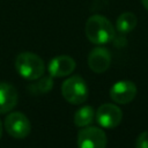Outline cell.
<instances>
[{
  "label": "cell",
  "instance_id": "cell-12",
  "mask_svg": "<svg viewBox=\"0 0 148 148\" xmlns=\"http://www.w3.org/2000/svg\"><path fill=\"white\" fill-rule=\"evenodd\" d=\"M94 118H95L94 108L90 105H84L74 113V124L77 127H86L92 123Z\"/></svg>",
  "mask_w": 148,
  "mask_h": 148
},
{
  "label": "cell",
  "instance_id": "cell-10",
  "mask_svg": "<svg viewBox=\"0 0 148 148\" xmlns=\"http://www.w3.org/2000/svg\"><path fill=\"white\" fill-rule=\"evenodd\" d=\"M17 91L8 82H0V113L12 111L17 104Z\"/></svg>",
  "mask_w": 148,
  "mask_h": 148
},
{
  "label": "cell",
  "instance_id": "cell-4",
  "mask_svg": "<svg viewBox=\"0 0 148 148\" xmlns=\"http://www.w3.org/2000/svg\"><path fill=\"white\" fill-rule=\"evenodd\" d=\"M106 142V134L99 127L86 126L77 133L79 148H105Z\"/></svg>",
  "mask_w": 148,
  "mask_h": 148
},
{
  "label": "cell",
  "instance_id": "cell-8",
  "mask_svg": "<svg viewBox=\"0 0 148 148\" xmlns=\"http://www.w3.org/2000/svg\"><path fill=\"white\" fill-rule=\"evenodd\" d=\"M111 64V53L108 49L97 46L92 49L88 56L89 68L95 73H104Z\"/></svg>",
  "mask_w": 148,
  "mask_h": 148
},
{
  "label": "cell",
  "instance_id": "cell-13",
  "mask_svg": "<svg viewBox=\"0 0 148 148\" xmlns=\"http://www.w3.org/2000/svg\"><path fill=\"white\" fill-rule=\"evenodd\" d=\"M53 87V80H52V76H44L36 82V83H32L30 87H29V90L32 92V94H37V95H43V94H46L49 92Z\"/></svg>",
  "mask_w": 148,
  "mask_h": 148
},
{
  "label": "cell",
  "instance_id": "cell-1",
  "mask_svg": "<svg viewBox=\"0 0 148 148\" xmlns=\"http://www.w3.org/2000/svg\"><path fill=\"white\" fill-rule=\"evenodd\" d=\"M87 38L96 45L110 43L114 38V28L112 23L103 15H91L84 27Z\"/></svg>",
  "mask_w": 148,
  "mask_h": 148
},
{
  "label": "cell",
  "instance_id": "cell-16",
  "mask_svg": "<svg viewBox=\"0 0 148 148\" xmlns=\"http://www.w3.org/2000/svg\"><path fill=\"white\" fill-rule=\"evenodd\" d=\"M2 135V124H1V120H0V138Z\"/></svg>",
  "mask_w": 148,
  "mask_h": 148
},
{
  "label": "cell",
  "instance_id": "cell-11",
  "mask_svg": "<svg viewBox=\"0 0 148 148\" xmlns=\"http://www.w3.org/2000/svg\"><path fill=\"white\" fill-rule=\"evenodd\" d=\"M136 23H138V18L135 14H133L132 12H125L118 16L116 22V29L118 32L125 35L131 32L136 27Z\"/></svg>",
  "mask_w": 148,
  "mask_h": 148
},
{
  "label": "cell",
  "instance_id": "cell-14",
  "mask_svg": "<svg viewBox=\"0 0 148 148\" xmlns=\"http://www.w3.org/2000/svg\"><path fill=\"white\" fill-rule=\"evenodd\" d=\"M135 148H148V131L139 134L135 141Z\"/></svg>",
  "mask_w": 148,
  "mask_h": 148
},
{
  "label": "cell",
  "instance_id": "cell-5",
  "mask_svg": "<svg viewBox=\"0 0 148 148\" xmlns=\"http://www.w3.org/2000/svg\"><path fill=\"white\" fill-rule=\"evenodd\" d=\"M5 128L7 133L15 139L25 138L31 130L29 119L22 112H10L5 119Z\"/></svg>",
  "mask_w": 148,
  "mask_h": 148
},
{
  "label": "cell",
  "instance_id": "cell-15",
  "mask_svg": "<svg viewBox=\"0 0 148 148\" xmlns=\"http://www.w3.org/2000/svg\"><path fill=\"white\" fill-rule=\"evenodd\" d=\"M141 3H142V6L148 10V0H141Z\"/></svg>",
  "mask_w": 148,
  "mask_h": 148
},
{
  "label": "cell",
  "instance_id": "cell-6",
  "mask_svg": "<svg viewBox=\"0 0 148 148\" xmlns=\"http://www.w3.org/2000/svg\"><path fill=\"white\" fill-rule=\"evenodd\" d=\"M95 118L98 125H101L102 127L114 128L120 124L123 119V112L116 104L105 103L97 109V111L95 112Z\"/></svg>",
  "mask_w": 148,
  "mask_h": 148
},
{
  "label": "cell",
  "instance_id": "cell-9",
  "mask_svg": "<svg viewBox=\"0 0 148 148\" xmlns=\"http://www.w3.org/2000/svg\"><path fill=\"white\" fill-rule=\"evenodd\" d=\"M75 60L69 56H58L53 58L49 64V73L52 77H62L72 74L75 69Z\"/></svg>",
  "mask_w": 148,
  "mask_h": 148
},
{
  "label": "cell",
  "instance_id": "cell-3",
  "mask_svg": "<svg viewBox=\"0 0 148 148\" xmlns=\"http://www.w3.org/2000/svg\"><path fill=\"white\" fill-rule=\"evenodd\" d=\"M62 97L71 104H82L88 98V87L86 81L77 75L71 76L61 84Z\"/></svg>",
  "mask_w": 148,
  "mask_h": 148
},
{
  "label": "cell",
  "instance_id": "cell-7",
  "mask_svg": "<svg viewBox=\"0 0 148 148\" xmlns=\"http://www.w3.org/2000/svg\"><path fill=\"white\" fill-rule=\"evenodd\" d=\"M136 86L130 80H120L110 88V97L118 104H127L134 99Z\"/></svg>",
  "mask_w": 148,
  "mask_h": 148
},
{
  "label": "cell",
  "instance_id": "cell-2",
  "mask_svg": "<svg viewBox=\"0 0 148 148\" xmlns=\"http://www.w3.org/2000/svg\"><path fill=\"white\" fill-rule=\"evenodd\" d=\"M17 73L27 80H37L45 72V64L42 58L32 52H22L15 59Z\"/></svg>",
  "mask_w": 148,
  "mask_h": 148
}]
</instances>
